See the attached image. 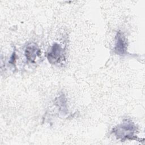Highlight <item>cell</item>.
I'll return each instance as SVG.
<instances>
[{
    "label": "cell",
    "instance_id": "obj_1",
    "mask_svg": "<svg viewBox=\"0 0 145 145\" xmlns=\"http://www.w3.org/2000/svg\"><path fill=\"white\" fill-rule=\"evenodd\" d=\"M137 131L136 126L131 122L126 121L115 127L112 133L121 141L126 140H132L135 138V133Z\"/></svg>",
    "mask_w": 145,
    "mask_h": 145
},
{
    "label": "cell",
    "instance_id": "obj_2",
    "mask_svg": "<svg viewBox=\"0 0 145 145\" xmlns=\"http://www.w3.org/2000/svg\"><path fill=\"white\" fill-rule=\"evenodd\" d=\"M46 57L49 62L52 64L59 63L63 57V51L60 45L54 44L48 50Z\"/></svg>",
    "mask_w": 145,
    "mask_h": 145
},
{
    "label": "cell",
    "instance_id": "obj_3",
    "mask_svg": "<svg viewBox=\"0 0 145 145\" xmlns=\"http://www.w3.org/2000/svg\"><path fill=\"white\" fill-rule=\"evenodd\" d=\"M115 46L114 48V52L116 54L122 56L127 53V42L123 34L118 32L115 37Z\"/></svg>",
    "mask_w": 145,
    "mask_h": 145
},
{
    "label": "cell",
    "instance_id": "obj_4",
    "mask_svg": "<svg viewBox=\"0 0 145 145\" xmlns=\"http://www.w3.org/2000/svg\"><path fill=\"white\" fill-rule=\"evenodd\" d=\"M40 54V49L36 45L33 44L28 45L25 50V57L27 59L31 62H34L37 56Z\"/></svg>",
    "mask_w": 145,
    "mask_h": 145
}]
</instances>
